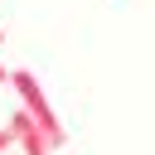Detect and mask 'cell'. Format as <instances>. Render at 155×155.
<instances>
[{"instance_id": "obj_1", "label": "cell", "mask_w": 155, "mask_h": 155, "mask_svg": "<svg viewBox=\"0 0 155 155\" xmlns=\"http://www.w3.org/2000/svg\"><path fill=\"white\" fill-rule=\"evenodd\" d=\"M10 87H15V97H19V107H24V111H29V116H34L39 126H44V136H48V140H53V150H58V145L68 140V131H63V121H58V111L48 107V97H44V87H39V78H34V73H24V68H15V73H10Z\"/></svg>"}, {"instance_id": "obj_2", "label": "cell", "mask_w": 155, "mask_h": 155, "mask_svg": "<svg viewBox=\"0 0 155 155\" xmlns=\"http://www.w3.org/2000/svg\"><path fill=\"white\" fill-rule=\"evenodd\" d=\"M10 126H15V140H19V150H24V155H53V140L44 136V126H39L24 107L10 116Z\"/></svg>"}, {"instance_id": "obj_3", "label": "cell", "mask_w": 155, "mask_h": 155, "mask_svg": "<svg viewBox=\"0 0 155 155\" xmlns=\"http://www.w3.org/2000/svg\"><path fill=\"white\" fill-rule=\"evenodd\" d=\"M19 140H15V126H0V155H10Z\"/></svg>"}, {"instance_id": "obj_4", "label": "cell", "mask_w": 155, "mask_h": 155, "mask_svg": "<svg viewBox=\"0 0 155 155\" xmlns=\"http://www.w3.org/2000/svg\"><path fill=\"white\" fill-rule=\"evenodd\" d=\"M0 82H10V68H5V63H0Z\"/></svg>"}, {"instance_id": "obj_5", "label": "cell", "mask_w": 155, "mask_h": 155, "mask_svg": "<svg viewBox=\"0 0 155 155\" xmlns=\"http://www.w3.org/2000/svg\"><path fill=\"white\" fill-rule=\"evenodd\" d=\"M0 44H5V29H0Z\"/></svg>"}]
</instances>
